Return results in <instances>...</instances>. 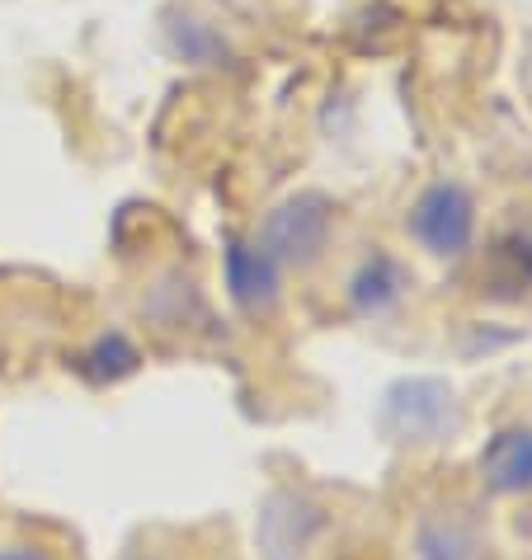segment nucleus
Listing matches in <instances>:
<instances>
[{
    "label": "nucleus",
    "mask_w": 532,
    "mask_h": 560,
    "mask_svg": "<svg viewBox=\"0 0 532 560\" xmlns=\"http://www.w3.org/2000/svg\"><path fill=\"white\" fill-rule=\"evenodd\" d=\"M476 533L458 518H429L419 527V560H472Z\"/></svg>",
    "instance_id": "obj_8"
},
{
    "label": "nucleus",
    "mask_w": 532,
    "mask_h": 560,
    "mask_svg": "<svg viewBox=\"0 0 532 560\" xmlns=\"http://www.w3.org/2000/svg\"><path fill=\"white\" fill-rule=\"evenodd\" d=\"M227 292L250 316L269 311L278 302V259L255 241H231L227 245Z\"/></svg>",
    "instance_id": "obj_5"
},
{
    "label": "nucleus",
    "mask_w": 532,
    "mask_h": 560,
    "mask_svg": "<svg viewBox=\"0 0 532 560\" xmlns=\"http://www.w3.org/2000/svg\"><path fill=\"white\" fill-rule=\"evenodd\" d=\"M382 429L396 443H438L458 429V400L452 386L438 377H410L396 382L382 400Z\"/></svg>",
    "instance_id": "obj_1"
},
{
    "label": "nucleus",
    "mask_w": 532,
    "mask_h": 560,
    "mask_svg": "<svg viewBox=\"0 0 532 560\" xmlns=\"http://www.w3.org/2000/svg\"><path fill=\"white\" fill-rule=\"evenodd\" d=\"M81 372L90 382H118V377H128V372H137V349L123 335H100L95 345L85 349Z\"/></svg>",
    "instance_id": "obj_9"
},
{
    "label": "nucleus",
    "mask_w": 532,
    "mask_h": 560,
    "mask_svg": "<svg viewBox=\"0 0 532 560\" xmlns=\"http://www.w3.org/2000/svg\"><path fill=\"white\" fill-rule=\"evenodd\" d=\"M170 48H175L184 61H198V67H217V61L227 57V43L203 20H194V14H180V20L170 24Z\"/></svg>",
    "instance_id": "obj_10"
},
{
    "label": "nucleus",
    "mask_w": 532,
    "mask_h": 560,
    "mask_svg": "<svg viewBox=\"0 0 532 560\" xmlns=\"http://www.w3.org/2000/svg\"><path fill=\"white\" fill-rule=\"evenodd\" d=\"M0 560H48V556L34 547H0Z\"/></svg>",
    "instance_id": "obj_11"
},
{
    "label": "nucleus",
    "mask_w": 532,
    "mask_h": 560,
    "mask_svg": "<svg viewBox=\"0 0 532 560\" xmlns=\"http://www.w3.org/2000/svg\"><path fill=\"white\" fill-rule=\"evenodd\" d=\"M405 292V269L391 255H372L363 269L354 273V306L363 311V316H382L401 302Z\"/></svg>",
    "instance_id": "obj_7"
},
{
    "label": "nucleus",
    "mask_w": 532,
    "mask_h": 560,
    "mask_svg": "<svg viewBox=\"0 0 532 560\" xmlns=\"http://www.w3.org/2000/svg\"><path fill=\"white\" fill-rule=\"evenodd\" d=\"M321 533V509L307 504L302 494H269L259 513V551L264 560H302L311 537Z\"/></svg>",
    "instance_id": "obj_4"
},
{
    "label": "nucleus",
    "mask_w": 532,
    "mask_h": 560,
    "mask_svg": "<svg viewBox=\"0 0 532 560\" xmlns=\"http://www.w3.org/2000/svg\"><path fill=\"white\" fill-rule=\"evenodd\" d=\"M472 231H476V203L472 194L462 189V184H429L425 194L415 198L410 208V236L425 245L429 255H462L466 245H472Z\"/></svg>",
    "instance_id": "obj_3"
},
{
    "label": "nucleus",
    "mask_w": 532,
    "mask_h": 560,
    "mask_svg": "<svg viewBox=\"0 0 532 560\" xmlns=\"http://www.w3.org/2000/svg\"><path fill=\"white\" fill-rule=\"evenodd\" d=\"M481 476L495 494H532V429H505L485 443Z\"/></svg>",
    "instance_id": "obj_6"
},
{
    "label": "nucleus",
    "mask_w": 532,
    "mask_h": 560,
    "mask_svg": "<svg viewBox=\"0 0 532 560\" xmlns=\"http://www.w3.org/2000/svg\"><path fill=\"white\" fill-rule=\"evenodd\" d=\"M264 250L278 264H292V269H311L325 245H331V203L321 194H297L288 203H278L264 222Z\"/></svg>",
    "instance_id": "obj_2"
}]
</instances>
